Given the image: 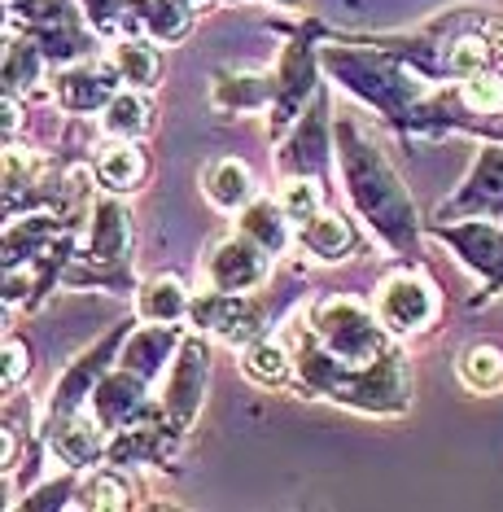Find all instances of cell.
Returning a JSON list of instances; mask_svg holds the SVG:
<instances>
[{"label":"cell","instance_id":"52a82bcc","mask_svg":"<svg viewBox=\"0 0 503 512\" xmlns=\"http://www.w3.org/2000/svg\"><path fill=\"white\" fill-rule=\"evenodd\" d=\"M97 447H101V434H97V425L92 421H84V416H70V421H62L53 429V451L66 464L97 460Z\"/></svg>","mask_w":503,"mask_h":512},{"label":"cell","instance_id":"7a4b0ae2","mask_svg":"<svg viewBox=\"0 0 503 512\" xmlns=\"http://www.w3.org/2000/svg\"><path fill=\"white\" fill-rule=\"evenodd\" d=\"M206 276L219 294H241V289L259 285L267 276V250L259 246V241L245 237V232L232 237V241H219L206 259Z\"/></svg>","mask_w":503,"mask_h":512},{"label":"cell","instance_id":"44dd1931","mask_svg":"<svg viewBox=\"0 0 503 512\" xmlns=\"http://www.w3.org/2000/svg\"><path fill=\"white\" fill-rule=\"evenodd\" d=\"M280 5H289V0H280Z\"/></svg>","mask_w":503,"mask_h":512},{"label":"cell","instance_id":"8992f818","mask_svg":"<svg viewBox=\"0 0 503 512\" xmlns=\"http://www.w3.org/2000/svg\"><path fill=\"white\" fill-rule=\"evenodd\" d=\"M97 180L105 184V189H136V184L145 180V154H140L132 141H119V145L101 149Z\"/></svg>","mask_w":503,"mask_h":512},{"label":"cell","instance_id":"2e32d148","mask_svg":"<svg viewBox=\"0 0 503 512\" xmlns=\"http://www.w3.org/2000/svg\"><path fill=\"white\" fill-rule=\"evenodd\" d=\"M464 106H473V110H503V75H473V79H464Z\"/></svg>","mask_w":503,"mask_h":512},{"label":"cell","instance_id":"5b68a950","mask_svg":"<svg viewBox=\"0 0 503 512\" xmlns=\"http://www.w3.org/2000/svg\"><path fill=\"white\" fill-rule=\"evenodd\" d=\"M302 246H307L315 259H346L355 250V232L342 215H315L311 224H302Z\"/></svg>","mask_w":503,"mask_h":512},{"label":"cell","instance_id":"9a60e30c","mask_svg":"<svg viewBox=\"0 0 503 512\" xmlns=\"http://www.w3.org/2000/svg\"><path fill=\"white\" fill-rule=\"evenodd\" d=\"M119 75L127 79L132 88H149L158 79V57L154 49H145V44H123L119 49Z\"/></svg>","mask_w":503,"mask_h":512},{"label":"cell","instance_id":"ac0fdd59","mask_svg":"<svg viewBox=\"0 0 503 512\" xmlns=\"http://www.w3.org/2000/svg\"><path fill=\"white\" fill-rule=\"evenodd\" d=\"M486 57H490V49H486V40H477V36H464V40H455L451 44V71L455 75H464V79H473V75H482L486 71Z\"/></svg>","mask_w":503,"mask_h":512},{"label":"cell","instance_id":"8fae6325","mask_svg":"<svg viewBox=\"0 0 503 512\" xmlns=\"http://www.w3.org/2000/svg\"><path fill=\"white\" fill-rule=\"evenodd\" d=\"M460 381L469 390H495L503 381V355L495 346H469L460 355Z\"/></svg>","mask_w":503,"mask_h":512},{"label":"cell","instance_id":"ba28073f","mask_svg":"<svg viewBox=\"0 0 503 512\" xmlns=\"http://www.w3.org/2000/svg\"><path fill=\"white\" fill-rule=\"evenodd\" d=\"M241 232H245L250 241H259V246L272 254V250L285 246V237H289V215L280 211V202H276V206L254 202L250 211L241 215Z\"/></svg>","mask_w":503,"mask_h":512},{"label":"cell","instance_id":"277c9868","mask_svg":"<svg viewBox=\"0 0 503 512\" xmlns=\"http://www.w3.org/2000/svg\"><path fill=\"white\" fill-rule=\"evenodd\" d=\"M202 189H206V197L219 206V211H237V206H245V202H250V193H254L250 167L237 162V158L210 162L206 176H202Z\"/></svg>","mask_w":503,"mask_h":512},{"label":"cell","instance_id":"9c48e42d","mask_svg":"<svg viewBox=\"0 0 503 512\" xmlns=\"http://www.w3.org/2000/svg\"><path fill=\"white\" fill-rule=\"evenodd\" d=\"M184 307H189V294H184V285L175 276H154L140 289V316L149 320H175L184 316Z\"/></svg>","mask_w":503,"mask_h":512},{"label":"cell","instance_id":"6da1fadb","mask_svg":"<svg viewBox=\"0 0 503 512\" xmlns=\"http://www.w3.org/2000/svg\"><path fill=\"white\" fill-rule=\"evenodd\" d=\"M438 311V294L429 281L420 276H390L377 294V316L390 324L394 333H416L434 320Z\"/></svg>","mask_w":503,"mask_h":512},{"label":"cell","instance_id":"d6986e66","mask_svg":"<svg viewBox=\"0 0 503 512\" xmlns=\"http://www.w3.org/2000/svg\"><path fill=\"white\" fill-rule=\"evenodd\" d=\"M18 351H22V346L9 342V372H5V381H9V386H14V381H18V372H27V355H18Z\"/></svg>","mask_w":503,"mask_h":512},{"label":"cell","instance_id":"7c38bea8","mask_svg":"<svg viewBox=\"0 0 503 512\" xmlns=\"http://www.w3.org/2000/svg\"><path fill=\"white\" fill-rule=\"evenodd\" d=\"M280 211L289 215V224H311L320 215V184L311 176H294L280 184Z\"/></svg>","mask_w":503,"mask_h":512},{"label":"cell","instance_id":"3957f363","mask_svg":"<svg viewBox=\"0 0 503 512\" xmlns=\"http://www.w3.org/2000/svg\"><path fill=\"white\" fill-rule=\"evenodd\" d=\"M320 324H324V333H329V342L337 346V351H346V355H368V351L377 355V351H385L377 329H372V320L364 316V307L350 302V298L329 302V307L320 311Z\"/></svg>","mask_w":503,"mask_h":512},{"label":"cell","instance_id":"30bf717a","mask_svg":"<svg viewBox=\"0 0 503 512\" xmlns=\"http://www.w3.org/2000/svg\"><path fill=\"white\" fill-rule=\"evenodd\" d=\"M101 123H105V132L132 141V136H140L149 127V101L140 97V92H123V97H114L110 106H105Z\"/></svg>","mask_w":503,"mask_h":512},{"label":"cell","instance_id":"ffe728a7","mask_svg":"<svg viewBox=\"0 0 503 512\" xmlns=\"http://www.w3.org/2000/svg\"><path fill=\"white\" fill-rule=\"evenodd\" d=\"M180 9H202V5H210V0H175Z\"/></svg>","mask_w":503,"mask_h":512},{"label":"cell","instance_id":"5bb4252c","mask_svg":"<svg viewBox=\"0 0 503 512\" xmlns=\"http://www.w3.org/2000/svg\"><path fill=\"white\" fill-rule=\"evenodd\" d=\"M197 311H202V320L206 329H215L219 337H245V311H241V302H232V298H206V302H197Z\"/></svg>","mask_w":503,"mask_h":512},{"label":"cell","instance_id":"e0dca14e","mask_svg":"<svg viewBox=\"0 0 503 512\" xmlns=\"http://www.w3.org/2000/svg\"><path fill=\"white\" fill-rule=\"evenodd\" d=\"M84 504L92 508H127V482L119 473H97L84 486Z\"/></svg>","mask_w":503,"mask_h":512},{"label":"cell","instance_id":"4fadbf2b","mask_svg":"<svg viewBox=\"0 0 503 512\" xmlns=\"http://www.w3.org/2000/svg\"><path fill=\"white\" fill-rule=\"evenodd\" d=\"M241 368H245V377H254V381H280L289 372V355L280 351L276 342H254L250 351L241 355Z\"/></svg>","mask_w":503,"mask_h":512}]
</instances>
